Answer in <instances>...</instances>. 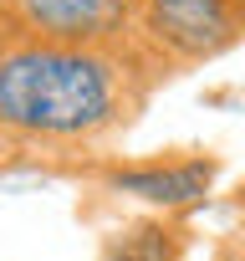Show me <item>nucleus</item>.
Returning <instances> with one entry per match:
<instances>
[{
  "instance_id": "2",
  "label": "nucleus",
  "mask_w": 245,
  "mask_h": 261,
  "mask_svg": "<svg viewBox=\"0 0 245 261\" xmlns=\"http://www.w3.org/2000/svg\"><path fill=\"white\" fill-rule=\"evenodd\" d=\"M128 36L179 77L245 46V0H138Z\"/></svg>"
},
{
  "instance_id": "4",
  "label": "nucleus",
  "mask_w": 245,
  "mask_h": 261,
  "mask_svg": "<svg viewBox=\"0 0 245 261\" xmlns=\"http://www.w3.org/2000/svg\"><path fill=\"white\" fill-rule=\"evenodd\" d=\"M215 174H220V159H138V164H107L102 169V185L112 195H128V200H143V205H159V210H184V205H199L209 190H215Z\"/></svg>"
},
{
  "instance_id": "1",
  "label": "nucleus",
  "mask_w": 245,
  "mask_h": 261,
  "mask_svg": "<svg viewBox=\"0 0 245 261\" xmlns=\"http://www.w3.org/2000/svg\"><path fill=\"white\" fill-rule=\"evenodd\" d=\"M164 67L133 41H16L0 36V144L92 149L143 118Z\"/></svg>"
},
{
  "instance_id": "3",
  "label": "nucleus",
  "mask_w": 245,
  "mask_h": 261,
  "mask_svg": "<svg viewBox=\"0 0 245 261\" xmlns=\"http://www.w3.org/2000/svg\"><path fill=\"white\" fill-rule=\"evenodd\" d=\"M138 0H0V36L16 41H122L133 31Z\"/></svg>"
}]
</instances>
